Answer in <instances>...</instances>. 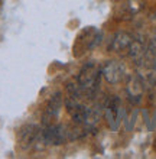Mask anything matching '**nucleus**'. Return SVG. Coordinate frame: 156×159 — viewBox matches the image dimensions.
<instances>
[{
    "instance_id": "f257e3e1",
    "label": "nucleus",
    "mask_w": 156,
    "mask_h": 159,
    "mask_svg": "<svg viewBox=\"0 0 156 159\" xmlns=\"http://www.w3.org/2000/svg\"><path fill=\"white\" fill-rule=\"evenodd\" d=\"M81 136L78 129H71L64 125H48L41 132L43 145H62L68 140H75Z\"/></svg>"
},
{
    "instance_id": "f03ea898",
    "label": "nucleus",
    "mask_w": 156,
    "mask_h": 159,
    "mask_svg": "<svg viewBox=\"0 0 156 159\" xmlns=\"http://www.w3.org/2000/svg\"><path fill=\"white\" fill-rule=\"evenodd\" d=\"M101 71L98 70V67L94 62L85 64L81 68V71L77 75V81L80 84L81 90L84 93V96L93 98L96 96V93L100 88V78H101Z\"/></svg>"
},
{
    "instance_id": "7ed1b4c3",
    "label": "nucleus",
    "mask_w": 156,
    "mask_h": 159,
    "mask_svg": "<svg viewBox=\"0 0 156 159\" xmlns=\"http://www.w3.org/2000/svg\"><path fill=\"white\" fill-rule=\"evenodd\" d=\"M61 109H62V94L59 91H56L54 96L51 97V100L48 101L47 107L43 110V114H42L43 125L48 126V125L55 123V120H56L59 116Z\"/></svg>"
},
{
    "instance_id": "20e7f679",
    "label": "nucleus",
    "mask_w": 156,
    "mask_h": 159,
    "mask_svg": "<svg viewBox=\"0 0 156 159\" xmlns=\"http://www.w3.org/2000/svg\"><path fill=\"white\" fill-rule=\"evenodd\" d=\"M105 120L109 123L110 129L117 130L122 121V101L118 97H111L105 106Z\"/></svg>"
},
{
    "instance_id": "39448f33",
    "label": "nucleus",
    "mask_w": 156,
    "mask_h": 159,
    "mask_svg": "<svg viewBox=\"0 0 156 159\" xmlns=\"http://www.w3.org/2000/svg\"><path fill=\"white\" fill-rule=\"evenodd\" d=\"M101 74L107 83L117 84L124 78L126 70H124V65H123L122 62H118V61H109V62H105V65L103 67Z\"/></svg>"
},
{
    "instance_id": "423d86ee",
    "label": "nucleus",
    "mask_w": 156,
    "mask_h": 159,
    "mask_svg": "<svg viewBox=\"0 0 156 159\" xmlns=\"http://www.w3.org/2000/svg\"><path fill=\"white\" fill-rule=\"evenodd\" d=\"M38 142H42V138H41V132L36 126L28 125L22 127L19 132V146L22 149H29V148L35 146Z\"/></svg>"
},
{
    "instance_id": "0eeeda50",
    "label": "nucleus",
    "mask_w": 156,
    "mask_h": 159,
    "mask_svg": "<svg viewBox=\"0 0 156 159\" xmlns=\"http://www.w3.org/2000/svg\"><path fill=\"white\" fill-rule=\"evenodd\" d=\"M131 42H133V36L130 34H127V32H117L111 38V41H110L109 51L117 52V54L127 52L131 45Z\"/></svg>"
},
{
    "instance_id": "6e6552de",
    "label": "nucleus",
    "mask_w": 156,
    "mask_h": 159,
    "mask_svg": "<svg viewBox=\"0 0 156 159\" xmlns=\"http://www.w3.org/2000/svg\"><path fill=\"white\" fill-rule=\"evenodd\" d=\"M101 113H103V107L100 104H96L93 107L87 109L85 111V120L84 125L87 129H93L94 126H97V123L101 119Z\"/></svg>"
},
{
    "instance_id": "1a4fd4ad",
    "label": "nucleus",
    "mask_w": 156,
    "mask_h": 159,
    "mask_svg": "<svg viewBox=\"0 0 156 159\" xmlns=\"http://www.w3.org/2000/svg\"><path fill=\"white\" fill-rule=\"evenodd\" d=\"M127 94L131 100L139 101L142 94H143V83L139 77H133V78L129 81V85H127Z\"/></svg>"
}]
</instances>
